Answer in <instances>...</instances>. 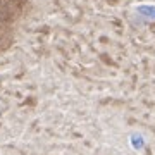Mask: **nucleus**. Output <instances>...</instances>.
Listing matches in <instances>:
<instances>
[{
  "label": "nucleus",
  "mask_w": 155,
  "mask_h": 155,
  "mask_svg": "<svg viewBox=\"0 0 155 155\" xmlns=\"http://www.w3.org/2000/svg\"><path fill=\"white\" fill-rule=\"evenodd\" d=\"M140 14L143 16H148V17H155V7H150V5H140L138 7Z\"/></svg>",
  "instance_id": "obj_1"
}]
</instances>
